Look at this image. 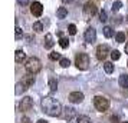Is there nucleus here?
<instances>
[{
	"instance_id": "obj_25",
	"label": "nucleus",
	"mask_w": 128,
	"mask_h": 123,
	"mask_svg": "<svg viewBox=\"0 0 128 123\" xmlns=\"http://www.w3.org/2000/svg\"><path fill=\"white\" fill-rule=\"evenodd\" d=\"M59 65L62 66V67H68V66L70 65V62H69V59H66V57H62L60 60H59Z\"/></svg>"
},
{
	"instance_id": "obj_30",
	"label": "nucleus",
	"mask_w": 128,
	"mask_h": 123,
	"mask_svg": "<svg viewBox=\"0 0 128 123\" xmlns=\"http://www.w3.org/2000/svg\"><path fill=\"white\" fill-rule=\"evenodd\" d=\"M68 32H69V35H76V26L75 24H69L68 26Z\"/></svg>"
},
{
	"instance_id": "obj_13",
	"label": "nucleus",
	"mask_w": 128,
	"mask_h": 123,
	"mask_svg": "<svg viewBox=\"0 0 128 123\" xmlns=\"http://www.w3.org/2000/svg\"><path fill=\"white\" fill-rule=\"evenodd\" d=\"M24 59H26V53L22 50V49H19V50H16V53H14V60L18 62V63H22Z\"/></svg>"
},
{
	"instance_id": "obj_29",
	"label": "nucleus",
	"mask_w": 128,
	"mask_h": 123,
	"mask_svg": "<svg viewBox=\"0 0 128 123\" xmlns=\"http://www.w3.org/2000/svg\"><path fill=\"white\" fill-rule=\"evenodd\" d=\"M16 36H14V37H16V40H19V39H22V36H23V32H22V29H20V27H19V26H16Z\"/></svg>"
},
{
	"instance_id": "obj_27",
	"label": "nucleus",
	"mask_w": 128,
	"mask_h": 123,
	"mask_svg": "<svg viewBox=\"0 0 128 123\" xmlns=\"http://www.w3.org/2000/svg\"><path fill=\"white\" fill-rule=\"evenodd\" d=\"M120 57H121V53L118 52V50H112L111 52V59L112 60H118Z\"/></svg>"
},
{
	"instance_id": "obj_37",
	"label": "nucleus",
	"mask_w": 128,
	"mask_h": 123,
	"mask_svg": "<svg viewBox=\"0 0 128 123\" xmlns=\"http://www.w3.org/2000/svg\"><path fill=\"white\" fill-rule=\"evenodd\" d=\"M72 0H62V3H70Z\"/></svg>"
},
{
	"instance_id": "obj_4",
	"label": "nucleus",
	"mask_w": 128,
	"mask_h": 123,
	"mask_svg": "<svg viewBox=\"0 0 128 123\" xmlns=\"http://www.w3.org/2000/svg\"><path fill=\"white\" fill-rule=\"evenodd\" d=\"M75 65L79 70H86L89 67V56L86 53H79L75 59Z\"/></svg>"
},
{
	"instance_id": "obj_3",
	"label": "nucleus",
	"mask_w": 128,
	"mask_h": 123,
	"mask_svg": "<svg viewBox=\"0 0 128 123\" xmlns=\"http://www.w3.org/2000/svg\"><path fill=\"white\" fill-rule=\"evenodd\" d=\"M94 106L99 112H106L108 107H110V100L105 96H95L94 97Z\"/></svg>"
},
{
	"instance_id": "obj_23",
	"label": "nucleus",
	"mask_w": 128,
	"mask_h": 123,
	"mask_svg": "<svg viewBox=\"0 0 128 123\" xmlns=\"http://www.w3.org/2000/svg\"><path fill=\"white\" fill-rule=\"evenodd\" d=\"M121 7H122V1L116 0V1H114V3H112V12H118Z\"/></svg>"
},
{
	"instance_id": "obj_35",
	"label": "nucleus",
	"mask_w": 128,
	"mask_h": 123,
	"mask_svg": "<svg viewBox=\"0 0 128 123\" xmlns=\"http://www.w3.org/2000/svg\"><path fill=\"white\" fill-rule=\"evenodd\" d=\"M38 123H48L45 119H40V120H38Z\"/></svg>"
},
{
	"instance_id": "obj_28",
	"label": "nucleus",
	"mask_w": 128,
	"mask_h": 123,
	"mask_svg": "<svg viewBox=\"0 0 128 123\" xmlns=\"http://www.w3.org/2000/svg\"><path fill=\"white\" fill-rule=\"evenodd\" d=\"M49 59H50V60H60V54H59V53H56V52H52L50 53V54H49Z\"/></svg>"
},
{
	"instance_id": "obj_24",
	"label": "nucleus",
	"mask_w": 128,
	"mask_h": 123,
	"mask_svg": "<svg viewBox=\"0 0 128 123\" xmlns=\"http://www.w3.org/2000/svg\"><path fill=\"white\" fill-rule=\"evenodd\" d=\"M59 44H60V47H62V49H66V47L69 46V40H68L66 37H62V39L59 40Z\"/></svg>"
},
{
	"instance_id": "obj_40",
	"label": "nucleus",
	"mask_w": 128,
	"mask_h": 123,
	"mask_svg": "<svg viewBox=\"0 0 128 123\" xmlns=\"http://www.w3.org/2000/svg\"><path fill=\"white\" fill-rule=\"evenodd\" d=\"M127 65H128V63H127Z\"/></svg>"
},
{
	"instance_id": "obj_39",
	"label": "nucleus",
	"mask_w": 128,
	"mask_h": 123,
	"mask_svg": "<svg viewBox=\"0 0 128 123\" xmlns=\"http://www.w3.org/2000/svg\"><path fill=\"white\" fill-rule=\"evenodd\" d=\"M124 123H128V122H124Z\"/></svg>"
},
{
	"instance_id": "obj_34",
	"label": "nucleus",
	"mask_w": 128,
	"mask_h": 123,
	"mask_svg": "<svg viewBox=\"0 0 128 123\" xmlns=\"http://www.w3.org/2000/svg\"><path fill=\"white\" fill-rule=\"evenodd\" d=\"M22 122H23V123H30V120L28 119V117H23V119H22Z\"/></svg>"
},
{
	"instance_id": "obj_32",
	"label": "nucleus",
	"mask_w": 128,
	"mask_h": 123,
	"mask_svg": "<svg viewBox=\"0 0 128 123\" xmlns=\"http://www.w3.org/2000/svg\"><path fill=\"white\" fill-rule=\"evenodd\" d=\"M19 4H22V6H28L29 4V0H18Z\"/></svg>"
},
{
	"instance_id": "obj_21",
	"label": "nucleus",
	"mask_w": 128,
	"mask_h": 123,
	"mask_svg": "<svg viewBox=\"0 0 128 123\" xmlns=\"http://www.w3.org/2000/svg\"><path fill=\"white\" fill-rule=\"evenodd\" d=\"M76 123H91V119L88 116H85V115H82V116H79L76 119Z\"/></svg>"
},
{
	"instance_id": "obj_7",
	"label": "nucleus",
	"mask_w": 128,
	"mask_h": 123,
	"mask_svg": "<svg viewBox=\"0 0 128 123\" xmlns=\"http://www.w3.org/2000/svg\"><path fill=\"white\" fill-rule=\"evenodd\" d=\"M84 13H85L86 17H92L94 14L96 13V6H95V3H92V1L85 3V6H84Z\"/></svg>"
},
{
	"instance_id": "obj_10",
	"label": "nucleus",
	"mask_w": 128,
	"mask_h": 123,
	"mask_svg": "<svg viewBox=\"0 0 128 123\" xmlns=\"http://www.w3.org/2000/svg\"><path fill=\"white\" fill-rule=\"evenodd\" d=\"M84 100V93L82 92H72L69 94V102L70 103H81Z\"/></svg>"
},
{
	"instance_id": "obj_2",
	"label": "nucleus",
	"mask_w": 128,
	"mask_h": 123,
	"mask_svg": "<svg viewBox=\"0 0 128 123\" xmlns=\"http://www.w3.org/2000/svg\"><path fill=\"white\" fill-rule=\"evenodd\" d=\"M24 67H26L28 73L38 75V73L42 70V63L38 57H29L26 60V63H24Z\"/></svg>"
},
{
	"instance_id": "obj_12",
	"label": "nucleus",
	"mask_w": 128,
	"mask_h": 123,
	"mask_svg": "<svg viewBox=\"0 0 128 123\" xmlns=\"http://www.w3.org/2000/svg\"><path fill=\"white\" fill-rule=\"evenodd\" d=\"M53 36L50 35V33H48L46 36H45V41H43V46H45V49H52L53 47Z\"/></svg>"
},
{
	"instance_id": "obj_8",
	"label": "nucleus",
	"mask_w": 128,
	"mask_h": 123,
	"mask_svg": "<svg viewBox=\"0 0 128 123\" xmlns=\"http://www.w3.org/2000/svg\"><path fill=\"white\" fill-rule=\"evenodd\" d=\"M32 107H33V100H32V97L24 96L23 99H22V102H20V110L28 112V110H30Z\"/></svg>"
},
{
	"instance_id": "obj_11",
	"label": "nucleus",
	"mask_w": 128,
	"mask_h": 123,
	"mask_svg": "<svg viewBox=\"0 0 128 123\" xmlns=\"http://www.w3.org/2000/svg\"><path fill=\"white\" fill-rule=\"evenodd\" d=\"M75 116H76V110L74 107H65V119H66L68 122L72 120Z\"/></svg>"
},
{
	"instance_id": "obj_14",
	"label": "nucleus",
	"mask_w": 128,
	"mask_h": 123,
	"mask_svg": "<svg viewBox=\"0 0 128 123\" xmlns=\"http://www.w3.org/2000/svg\"><path fill=\"white\" fill-rule=\"evenodd\" d=\"M28 90V86L24 84L23 82H19L18 84H16V89H14V93L16 94H22L23 92H26Z\"/></svg>"
},
{
	"instance_id": "obj_33",
	"label": "nucleus",
	"mask_w": 128,
	"mask_h": 123,
	"mask_svg": "<svg viewBox=\"0 0 128 123\" xmlns=\"http://www.w3.org/2000/svg\"><path fill=\"white\" fill-rule=\"evenodd\" d=\"M111 123H118V117L112 116V117H111Z\"/></svg>"
},
{
	"instance_id": "obj_31",
	"label": "nucleus",
	"mask_w": 128,
	"mask_h": 123,
	"mask_svg": "<svg viewBox=\"0 0 128 123\" xmlns=\"http://www.w3.org/2000/svg\"><path fill=\"white\" fill-rule=\"evenodd\" d=\"M99 20H101V22H106V20H108L106 12H105V10H101V13H99Z\"/></svg>"
},
{
	"instance_id": "obj_19",
	"label": "nucleus",
	"mask_w": 128,
	"mask_h": 123,
	"mask_svg": "<svg viewBox=\"0 0 128 123\" xmlns=\"http://www.w3.org/2000/svg\"><path fill=\"white\" fill-rule=\"evenodd\" d=\"M104 70H105V73L111 75V73L114 72V65H112L111 62H105L104 63Z\"/></svg>"
},
{
	"instance_id": "obj_38",
	"label": "nucleus",
	"mask_w": 128,
	"mask_h": 123,
	"mask_svg": "<svg viewBox=\"0 0 128 123\" xmlns=\"http://www.w3.org/2000/svg\"><path fill=\"white\" fill-rule=\"evenodd\" d=\"M127 23H128V16H127Z\"/></svg>"
},
{
	"instance_id": "obj_22",
	"label": "nucleus",
	"mask_w": 128,
	"mask_h": 123,
	"mask_svg": "<svg viewBox=\"0 0 128 123\" xmlns=\"http://www.w3.org/2000/svg\"><path fill=\"white\" fill-rule=\"evenodd\" d=\"M115 39H116L118 43H124V41H125V35H124L122 32H118V33L115 35Z\"/></svg>"
},
{
	"instance_id": "obj_6",
	"label": "nucleus",
	"mask_w": 128,
	"mask_h": 123,
	"mask_svg": "<svg viewBox=\"0 0 128 123\" xmlns=\"http://www.w3.org/2000/svg\"><path fill=\"white\" fill-rule=\"evenodd\" d=\"M30 13L36 16V17H40L42 13H43V6H42V3L39 1H33L32 4H30Z\"/></svg>"
},
{
	"instance_id": "obj_16",
	"label": "nucleus",
	"mask_w": 128,
	"mask_h": 123,
	"mask_svg": "<svg viewBox=\"0 0 128 123\" xmlns=\"http://www.w3.org/2000/svg\"><path fill=\"white\" fill-rule=\"evenodd\" d=\"M118 83H120V86L124 89L128 87V75H121L120 79H118Z\"/></svg>"
},
{
	"instance_id": "obj_1",
	"label": "nucleus",
	"mask_w": 128,
	"mask_h": 123,
	"mask_svg": "<svg viewBox=\"0 0 128 123\" xmlns=\"http://www.w3.org/2000/svg\"><path fill=\"white\" fill-rule=\"evenodd\" d=\"M40 105H42L43 112H45L46 115H49V116H52V117L59 116V115H60V112H62V106H60V103H59L56 99L50 97V96L43 97Z\"/></svg>"
},
{
	"instance_id": "obj_18",
	"label": "nucleus",
	"mask_w": 128,
	"mask_h": 123,
	"mask_svg": "<svg viewBox=\"0 0 128 123\" xmlns=\"http://www.w3.org/2000/svg\"><path fill=\"white\" fill-rule=\"evenodd\" d=\"M49 89H50V92H52V93L58 90V80H56V79H53V77L49 79Z\"/></svg>"
},
{
	"instance_id": "obj_26",
	"label": "nucleus",
	"mask_w": 128,
	"mask_h": 123,
	"mask_svg": "<svg viewBox=\"0 0 128 123\" xmlns=\"http://www.w3.org/2000/svg\"><path fill=\"white\" fill-rule=\"evenodd\" d=\"M33 30H35V32H42V30H43V24H42L40 22H35V23H33Z\"/></svg>"
},
{
	"instance_id": "obj_36",
	"label": "nucleus",
	"mask_w": 128,
	"mask_h": 123,
	"mask_svg": "<svg viewBox=\"0 0 128 123\" xmlns=\"http://www.w3.org/2000/svg\"><path fill=\"white\" fill-rule=\"evenodd\" d=\"M125 53H127V54H128V41H127V43H125Z\"/></svg>"
},
{
	"instance_id": "obj_9",
	"label": "nucleus",
	"mask_w": 128,
	"mask_h": 123,
	"mask_svg": "<svg viewBox=\"0 0 128 123\" xmlns=\"http://www.w3.org/2000/svg\"><path fill=\"white\" fill-rule=\"evenodd\" d=\"M95 40H96V30L94 29V27L86 29V32H85V41L89 43V44H92Z\"/></svg>"
},
{
	"instance_id": "obj_17",
	"label": "nucleus",
	"mask_w": 128,
	"mask_h": 123,
	"mask_svg": "<svg viewBox=\"0 0 128 123\" xmlns=\"http://www.w3.org/2000/svg\"><path fill=\"white\" fill-rule=\"evenodd\" d=\"M56 16H58V19H65L68 16V9H66V7H58Z\"/></svg>"
},
{
	"instance_id": "obj_20",
	"label": "nucleus",
	"mask_w": 128,
	"mask_h": 123,
	"mask_svg": "<svg viewBox=\"0 0 128 123\" xmlns=\"http://www.w3.org/2000/svg\"><path fill=\"white\" fill-rule=\"evenodd\" d=\"M104 36L106 37V39L112 37V36H114V30H112V27H110V26H105V27H104Z\"/></svg>"
},
{
	"instance_id": "obj_15",
	"label": "nucleus",
	"mask_w": 128,
	"mask_h": 123,
	"mask_svg": "<svg viewBox=\"0 0 128 123\" xmlns=\"http://www.w3.org/2000/svg\"><path fill=\"white\" fill-rule=\"evenodd\" d=\"M22 82H23L24 84L28 86V87H29V86H32V84L35 83V75H32V73H29V75H28V76H26V77L23 79V80H22Z\"/></svg>"
},
{
	"instance_id": "obj_5",
	"label": "nucleus",
	"mask_w": 128,
	"mask_h": 123,
	"mask_svg": "<svg viewBox=\"0 0 128 123\" xmlns=\"http://www.w3.org/2000/svg\"><path fill=\"white\" fill-rule=\"evenodd\" d=\"M108 54H111V50H110L108 44H99L96 47V57H98V60H104Z\"/></svg>"
}]
</instances>
